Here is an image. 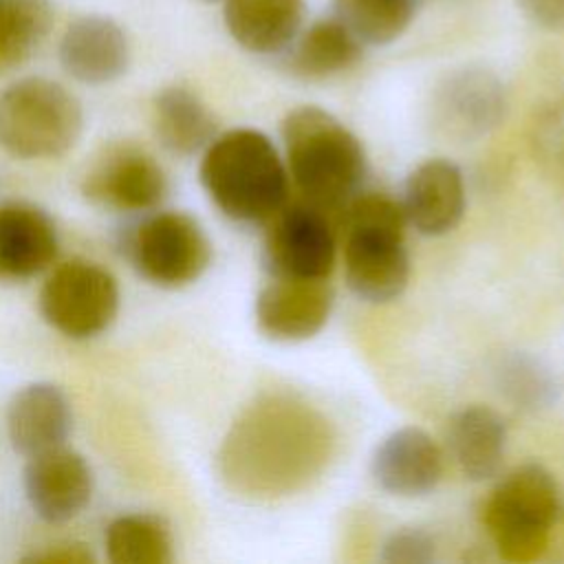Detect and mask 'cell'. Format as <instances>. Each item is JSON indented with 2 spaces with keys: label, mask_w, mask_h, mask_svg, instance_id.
<instances>
[{
  "label": "cell",
  "mask_w": 564,
  "mask_h": 564,
  "mask_svg": "<svg viewBox=\"0 0 564 564\" xmlns=\"http://www.w3.org/2000/svg\"><path fill=\"white\" fill-rule=\"evenodd\" d=\"M264 240V264L271 275L324 280L335 264V238L319 207L284 205L271 220Z\"/></svg>",
  "instance_id": "obj_10"
},
{
  "label": "cell",
  "mask_w": 564,
  "mask_h": 564,
  "mask_svg": "<svg viewBox=\"0 0 564 564\" xmlns=\"http://www.w3.org/2000/svg\"><path fill=\"white\" fill-rule=\"evenodd\" d=\"M333 289L324 280L280 278L260 289L256 297L258 328L275 341H302L317 335L328 322Z\"/></svg>",
  "instance_id": "obj_14"
},
{
  "label": "cell",
  "mask_w": 564,
  "mask_h": 564,
  "mask_svg": "<svg viewBox=\"0 0 564 564\" xmlns=\"http://www.w3.org/2000/svg\"><path fill=\"white\" fill-rule=\"evenodd\" d=\"M507 112L502 82L487 68L463 66L447 73L432 93V121L452 139L471 141L494 130Z\"/></svg>",
  "instance_id": "obj_11"
},
{
  "label": "cell",
  "mask_w": 564,
  "mask_h": 564,
  "mask_svg": "<svg viewBox=\"0 0 564 564\" xmlns=\"http://www.w3.org/2000/svg\"><path fill=\"white\" fill-rule=\"evenodd\" d=\"M436 557L434 538L419 527L392 531L381 549V560L390 564H427Z\"/></svg>",
  "instance_id": "obj_28"
},
{
  "label": "cell",
  "mask_w": 564,
  "mask_h": 564,
  "mask_svg": "<svg viewBox=\"0 0 564 564\" xmlns=\"http://www.w3.org/2000/svg\"><path fill=\"white\" fill-rule=\"evenodd\" d=\"M198 174L214 205L238 223H269L286 203L289 172L271 139L253 128L214 137Z\"/></svg>",
  "instance_id": "obj_2"
},
{
  "label": "cell",
  "mask_w": 564,
  "mask_h": 564,
  "mask_svg": "<svg viewBox=\"0 0 564 564\" xmlns=\"http://www.w3.org/2000/svg\"><path fill=\"white\" fill-rule=\"evenodd\" d=\"M203 2H225V0H203Z\"/></svg>",
  "instance_id": "obj_31"
},
{
  "label": "cell",
  "mask_w": 564,
  "mask_h": 564,
  "mask_svg": "<svg viewBox=\"0 0 564 564\" xmlns=\"http://www.w3.org/2000/svg\"><path fill=\"white\" fill-rule=\"evenodd\" d=\"M84 108L59 82L31 75L0 93V148L24 161L57 159L82 137Z\"/></svg>",
  "instance_id": "obj_6"
},
{
  "label": "cell",
  "mask_w": 564,
  "mask_h": 564,
  "mask_svg": "<svg viewBox=\"0 0 564 564\" xmlns=\"http://www.w3.org/2000/svg\"><path fill=\"white\" fill-rule=\"evenodd\" d=\"M112 564H170L174 540L170 527L152 513H126L115 518L104 535Z\"/></svg>",
  "instance_id": "obj_24"
},
{
  "label": "cell",
  "mask_w": 564,
  "mask_h": 564,
  "mask_svg": "<svg viewBox=\"0 0 564 564\" xmlns=\"http://www.w3.org/2000/svg\"><path fill=\"white\" fill-rule=\"evenodd\" d=\"M59 238L51 216L31 203L0 205V280H29L48 269Z\"/></svg>",
  "instance_id": "obj_18"
},
{
  "label": "cell",
  "mask_w": 564,
  "mask_h": 564,
  "mask_svg": "<svg viewBox=\"0 0 564 564\" xmlns=\"http://www.w3.org/2000/svg\"><path fill=\"white\" fill-rule=\"evenodd\" d=\"M403 207L386 194H364L348 203L344 223V275L366 302H390L403 293L410 258L403 240Z\"/></svg>",
  "instance_id": "obj_4"
},
{
  "label": "cell",
  "mask_w": 564,
  "mask_h": 564,
  "mask_svg": "<svg viewBox=\"0 0 564 564\" xmlns=\"http://www.w3.org/2000/svg\"><path fill=\"white\" fill-rule=\"evenodd\" d=\"M535 156L564 196V93L540 108L531 126Z\"/></svg>",
  "instance_id": "obj_27"
},
{
  "label": "cell",
  "mask_w": 564,
  "mask_h": 564,
  "mask_svg": "<svg viewBox=\"0 0 564 564\" xmlns=\"http://www.w3.org/2000/svg\"><path fill=\"white\" fill-rule=\"evenodd\" d=\"M500 390L518 405L538 410L553 401L555 383L549 370L529 355H511L498 368Z\"/></svg>",
  "instance_id": "obj_26"
},
{
  "label": "cell",
  "mask_w": 564,
  "mask_h": 564,
  "mask_svg": "<svg viewBox=\"0 0 564 564\" xmlns=\"http://www.w3.org/2000/svg\"><path fill=\"white\" fill-rule=\"evenodd\" d=\"M55 22L51 0H0V73L26 64Z\"/></svg>",
  "instance_id": "obj_23"
},
{
  "label": "cell",
  "mask_w": 564,
  "mask_h": 564,
  "mask_svg": "<svg viewBox=\"0 0 564 564\" xmlns=\"http://www.w3.org/2000/svg\"><path fill=\"white\" fill-rule=\"evenodd\" d=\"M560 516L557 480L538 463L509 471L482 507V522L498 555L513 564H529L546 553Z\"/></svg>",
  "instance_id": "obj_5"
},
{
  "label": "cell",
  "mask_w": 564,
  "mask_h": 564,
  "mask_svg": "<svg viewBox=\"0 0 564 564\" xmlns=\"http://www.w3.org/2000/svg\"><path fill=\"white\" fill-rule=\"evenodd\" d=\"M335 443L322 410L289 392H267L245 405L223 436L218 478L240 498H286L322 476Z\"/></svg>",
  "instance_id": "obj_1"
},
{
  "label": "cell",
  "mask_w": 564,
  "mask_h": 564,
  "mask_svg": "<svg viewBox=\"0 0 564 564\" xmlns=\"http://www.w3.org/2000/svg\"><path fill=\"white\" fill-rule=\"evenodd\" d=\"M289 172L315 207H339L352 200L366 154L359 139L330 112L317 106L293 108L282 121Z\"/></svg>",
  "instance_id": "obj_3"
},
{
  "label": "cell",
  "mask_w": 564,
  "mask_h": 564,
  "mask_svg": "<svg viewBox=\"0 0 564 564\" xmlns=\"http://www.w3.org/2000/svg\"><path fill=\"white\" fill-rule=\"evenodd\" d=\"M84 196L115 212H145L167 194V176L143 148L117 143L106 148L82 176Z\"/></svg>",
  "instance_id": "obj_9"
},
{
  "label": "cell",
  "mask_w": 564,
  "mask_h": 564,
  "mask_svg": "<svg viewBox=\"0 0 564 564\" xmlns=\"http://www.w3.org/2000/svg\"><path fill=\"white\" fill-rule=\"evenodd\" d=\"M93 487L88 460L66 445L26 458L24 494L37 518L48 524L77 518L90 502Z\"/></svg>",
  "instance_id": "obj_12"
},
{
  "label": "cell",
  "mask_w": 564,
  "mask_h": 564,
  "mask_svg": "<svg viewBox=\"0 0 564 564\" xmlns=\"http://www.w3.org/2000/svg\"><path fill=\"white\" fill-rule=\"evenodd\" d=\"M152 121L163 148L181 156L205 150L216 137V119L212 110L185 86H167L156 93Z\"/></svg>",
  "instance_id": "obj_22"
},
{
  "label": "cell",
  "mask_w": 564,
  "mask_h": 564,
  "mask_svg": "<svg viewBox=\"0 0 564 564\" xmlns=\"http://www.w3.org/2000/svg\"><path fill=\"white\" fill-rule=\"evenodd\" d=\"M414 13L416 0H333V15L368 46H386L399 40Z\"/></svg>",
  "instance_id": "obj_25"
},
{
  "label": "cell",
  "mask_w": 564,
  "mask_h": 564,
  "mask_svg": "<svg viewBox=\"0 0 564 564\" xmlns=\"http://www.w3.org/2000/svg\"><path fill=\"white\" fill-rule=\"evenodd\" d=\"M364 44L335 15L302 26L289 44V68L304 79H326L355 66Z\"/></svg>",
  "instance_id": "obj_21"
},
{
  "label": "cell",
  "mask_w": 564,
  "mask_h": 564,
  "mask_svg": "<svg viewBox=\"0 0 564 564\" xmlns=\"http://www.w3.org/2000/svg\"><path fill=\"white\" fill-rule=\"evenodd\" d=\"M130 258L152 284L178 289L205 273L212 260V245L189 214L161 212L137 227L130 240Z\"/></svg>",
  "instance_id": "obj_8"
},
{
  "label": "cell",
  "mask_w": 564,
  "mask_h": 564,
  "mask_svg": "<svg viewBox=\"0 0 564 564\" xmlns=\"http://www.w3.org/2000/svg\"><path fill=\"white\" fill-rule=\"evenodd\" d=\"M31 564H93L95 553L84 542H53L24 557Z\"/></svg>",
  "instance_id": "obj_29"
},
{
  "label": "cell",
  "mask_w": 564,
  "mask_h": 564,
  "mask_svg": "<svg viewBox=\"0 0 564 564\" xmlns=\"http://www.w3.org/2000/svg\"><path fill=\"white\" fill-rule=\"evenodd\" d=\"M533 24L546 31H564V0H513Z\"/></svg>",
  "instance_id": "obj_30"
},
{
  "label": "cell",
  "mask_w": 564,
  "mask_h": 564,
  "mask_svg": "<svg viewBox=\"0 0 564 564\" xmlns=\"http://www.w3.org/2000/svg\"><path fill=\"white\" fill-rule=\"evenodd\" d=\"M73 427V408L66 392L48 381L20 388L7 408V434L11 447L31 458L66 445Z\"/></svg>",
  "instance_id": "obj_16"
},
{
  "label": "cell",
  "mask_w": 564,
  "mask_h": 564,
  "mask_svg": "<svg viewBox=\"0 0 564 564\" xmlns=\"http://www.w3.org/2000/svg\"><path fill=\"white\" fill-rule=\"evenodd\" d=\"M443 449L425 430L414 425L390 432L372 456L375 482L401 498L430 494L443 478Z\"/></svg>",
  "instance_id": "obj_15"
},
{
  "label": "cell",
  "mask_w": 564,
  "mask_h": 564,
  "mask_svg": "<svg viewBox=\"0 0 564 564\" xmlns=\"http://www.w3.org/2000/svg\"><path fill=\"white\" fill-rule=\"evenodd\" d=\"M62 70L86 86L117 82L130 66V40L119 22L108 15H79L57 42Z\"/></svg>",
  "instance_id": "obj_13"
},
{
  "label": "cell",
  "mask_w": 564,
  "mask_h": 564,
  "mask_svg": "<svg viewBox=\"0 0 564 564\" xmlns=\"http://www.w3.org/2000/svg\"><path fill=\"white\" fill-rule=\"evenodd\" d=\"M119 282L97 262L68 260L51 271L40 291L42 317L70 339L104 333L119 313Z\"/></svg>",
  "instance_id": "obj_7"
},
{
  "label": "cell",
  "mask_w": 564,
  "mask_h": 564,
  "mask_svg": "<svg viewBox=\"0 0 564 564\" xmlns=\"http://www.w3.org/2000/svg\"><path fill=\"white\" fill-rule=\"evenodd\" d=\"M447 445L469 480H487L498 474L505 458V419L487 405H467L449 419Z\"/></svg>",
  "instance_id": "obj_20"
},
{
  "label": "cell",
  "mask_w": 564,
  "mask_h": 564,
  "mask_svg": "<svg viewBox=\"0 0 564 564\" xmlns=\"http://www.w3.org/2000/svg\"><path fill=\"white\" fill-rule=\"evenodd\" d=\"M401 207L410 225L423 236L452 231L465 212L463 172L447 159L419 163L405 181Z\"/></svg>",
  "instance_id": "obj_17"
},
{
  "label": "cell",
  "mask_w": 564,
  "mask_h": 564,
  "mask_svg": "<svg viewBox=\"0 0 564 564\" xmlns=\"http://www.w3.org/2000/svg\"><path fill=\"white\" fill-rule=\"evenodd\" d=\"M304 0H225L223 22L231 40L258 55L289 48L304 26Z\"/></svg>",
  "instance_id": "obj_19"
}]
</instances>
